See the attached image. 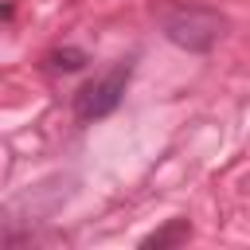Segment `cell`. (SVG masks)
Listing matches in <instances>:
<instances>
[{
  "mask_svg": "<svg viewBox=\"0 0 250 250\" xmlns=\"http://www.w3.org/2000/svg\"><path fill=\"white\" fill-rule=\"evenodd\" d=\"M129 74H133V66H129V62H117L109 74L86 82V86L74 94V117H78V121H102V117H109V113L121 105V98H125Z\"/></svg>",
  "mask_w": 250,
  "mask_h": 250,
  "instance_id": "6da1fadb",
  "label": "cell"
},
{
  "mask_svg": "<svg viewBox=\"0 0 250 250\" xmlns=\"http://www.w3.org/2000/svg\"><path fill=\"white\" fill-rule=\"evenodd\" d=\"M188 238H191V223L188 219H168L160 230H152L148 238H141V246L145 250H164V246H180Z\"/></svg>",
  "mask_w": 250,
  "mask_h": 250,
  "instance_id": "3957f363",
  "label": "cell"
},
{
  "mask_svg": "<svg viewBox=\"0 0 250 250\" xmlns=\"http://www.w3.org/2000/svg\"><path fill=\"white\" fill-rule=\"evenodd\" d=\"M164 35L176 47L188 51H207L219 35H223V16H215L211 8H180L164 20Z\"/></svg>",
  "mask_w": 250,
  "mask_h": 250,
  "instance_id": "7a4b0ae2",
  "label": "cell"
},
{
  "mask_svg": "<svg viewBox=\"0 0 250 250\" xmlns=\"http://www.w3.org/2000/svg\"><path fill=\"white\" fill-rule=\"evenodd\" d=\"M47 62H51V70H82V66H86V51H78V47H59V51L47 55Z\"/></svg>",
  "mask_w": 250,
  "mask_h": 250,
  "instance_id": "277c9868",
  "label": "cell"
}]
</instances>
